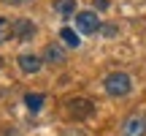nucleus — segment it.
I'll list each match as a JSON object with an SVG mask.
<instances>
[{"label": "nucleus", "mask_w": 146, "mask_h": 136, "mask_svg": "<svg viewBox=\"0 0 146 136\" xmlns=\"http://www.w3.org/2000/svg\"><path fill=\"white\" fill-rule=\"evenodd\" d=\"M103 87H106V93H108L111 98H125L133 90V79H130V73H125V71H111L108 76L103 79Z\"/></svg>", "instance_id": "1"}, {"label": "nucleus", "mask_w": 146, "mask_h": 136, "mask_svg": "<svg viewBox=\"0 0 146 136\" xmlns=\"http://www.w3.org/2000/svg\"><path fill=\"white\" fill-rule=\"evenodd\" d=\"M92 112H95V104H92L89 98H81V95H76V98H68V101H65V114H68L70 120H76V123L87 120Z\"/></svg>", "instance_id": "2"}, {"label": "nucleus", "mask_w": 146, "mask_h": 136, "mask_svg": "<svg viewBox=\"0 0 146 136\" xmlns=\"http://www.w3.org/2000/svg\"><path fill=\"white\" fill-rule=\"evenodd\" d=\"M76 33L78 36H95L100 33V19L95 11H78L76 14Z\"/></svg>", "instance_id": "3"}, {"label": "nucleus", "mask_w": 146, "mask_h": 136, "mask_svg": "<svg viewBox=\"0 0 146 136\" xmlns=\"http://www.w3.org/2000/svg\"><path fill=\"white\" fill-rule=\"evenodd\" d=\"M35 33H38V27H35L33 19H16V22H11V38H16L19 44L33 41Z\"/></svg>", "instance_id": "4"}, {"label": "nucleus", "mask_w": 146, "mask_h": 136, "mask_svg": "<svg viewBox=\"0 0 146 136\" xmlns=\"http://www.w3.org/2000/svg\"><path fill=\"white\" fill-rule=\"evenodd\" d=\"M122 136H146V114H141V112L130 114L122 125Z\"/></svg>", "instance_id": "5"}, {"label": "nucleus", "mask_w": 146, "mask_h": 136, "mask_svg": "<svg viewBox=\"0 0 146 136\" xmlns=\"http://www.w3.org/2000/svg\"><path fill=\"white\" fill-rule=\"evenodd\" d=\"M16 63H19L22 73H38L43 68V57H38V55H33V52H25V55L16 57Z\"/></svg>", "instance_id": "6"}, {"label": "nucleus", "mask_w": 146, "mask_h": 136, "mask_svg": "<svg viewBox=\"0 0 146 136\" xmlns=\"http://www.w3.org/2000/svg\"><path fill=\"white\" fill-rule=\"evenodd\" d=\"M43 63H49V65H62L65 63V49L60 46V44H49V46L43 49Z\"/></svg>", "instance_id": "7"}, {"label": "nucleus", "mask_w": 146, "mask_h": 136, "mask_svg": "<svg viewBox=\"0 0 146 136\" xmlns=\"http://www.w3.org/2000/svg\"><path fill=\"white\" fill-rule=\"evenodd\" d=\"M43 104H46V95L43 93H25V106L30 112H41Z\"/></svg>", "instance_id": "8"}, {"label": "nucleus", "mask_w": 146, "mask_h": 136, "mask_svg": "<svg viewBox=\"0 0 146 136\" xmlns=\"http://www.w3.org/2000/svg\"><path fill=\"white\" fill-rule=\"evenodd\" d=\"M60 38H62V44L70 46V49H76L78 44H81V36H78L76 30H70V27H62V30H60Z\"/></svg>", "instance_id": "9"}, {"label": "nucleus", "mask_w": 146, "mask_h": 136, "mask_svg": "<svg viewBox=\"0 0 146 136\" xmlns=\"http://www.w3.org/2000/svg\"><path fill=\"white\" fill-rule=\"evenodd\" d=\"M54 11L60 16H73L76 14V0H54Z\"/></svg>", "instance_id": "10"}, {"label": "nucleus", "mask_w": 146, "mask_h": 136, "mask_svg": "<svg viewBox=\"0 0 146 136\" xmlns=\"http://www.w3.org/2000/svg\"><path fill=\"white\" fill-rule=\"evenodd\" d=\"M11 38V22L5 16H0V44H5Z\"/></svg>", "instance_id": "11"}, {"label": "nucleus", "mask_w": 146, "mask_h": 136, "mask_svg": "<svg viewBox=\"0 0 146 136\" xmlns=\"http://www.w3.org/2000/svg\"><path fill=\"white\" fill-rule=\"evenodd\" d=\"M60 136H87V133H81V131H78V128H70V131H62Z\"/></svg>", "instance_id": "12"}, {"label": "nucleus", "mask_w": 146, "mask_h": 136, "mask_svg": "<svg viewBox=\"0 0 146 136\" xmlns=\"http://www.w3.org/2000/svg\"><path fill=\"white\" fill-rule=\"evenodd\" d=\"M108 0H95V8H98V11H106V8H108Z\"/></svg>", "instance_id": "13"}, {"label": "nucleus", "mask_w": 146, "mask_h": 136, "mask_svg": "<svg viewBox=\"0 0 146 136\" xmlns=\"http://www.w3.org/2000/svg\"><path fill=\"white\" fill-rule=\"evenodd\" d=\"M5 5H25V3H30V0H3Z\"/></svg>", "instance_id": "14"}, {"label": "nucleus", "mask_w": 146, "mask_h": 136, "mask_svg": "<svg viewBox=\"0 0 146 136\" xmlns=\"http://www.w3.org/2000/svg\"><path fill=\"white\" fill-rule=\"evenodd\" d=\"M0 68H3V57H0Z\"/></svg>", "instance_id": "15"}]
</instances>
